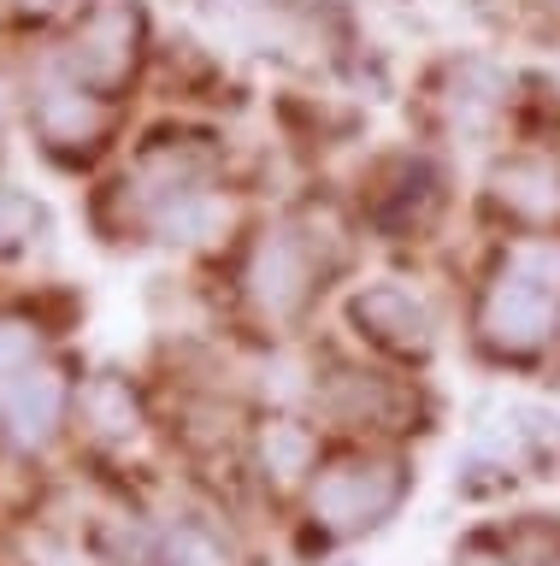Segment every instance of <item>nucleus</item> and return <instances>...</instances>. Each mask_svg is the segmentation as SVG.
<instances>
[{
    "label": "nucleus",
    "instance_id": "nucleus-1",
    "mask_svg": "<svg viewBox=\"0 0 560 566\" xmlns=\"http://www.w3.org/2000/svg\"><path fill=\"white\" fill-rule=\"evenodd\" d=\"M401 495H408V467L395 454H355L313 484V520L330 537H360L390 520Z\"/></svg>",
    "mask_w": 560,
    "mask_h": 566
},
{
    "label": "nucleus",
    "instance_id": "nucleus-2",
    "mask_svg": "<svg viewBox=\"0 0 560 566\" xmlns=\"http://www.w3.org/2000/svg\"><path fill=\"white\" fill-rule=\"evenodd\" d=\"M478 325L489 336V348H501V354H537L560 331V295H549L542 283L519 277V272H501L496 283H489V295H484Z\"/></svg>",
    "mask_w": 560,
    "mask_h": 566
},
{
    "label": "nucleus",
    "instance_id": "nucleus-3",
    "mask_svg": "<svg viewBox=\"0 0 560 566\" xmlns=\"http://www.w3.org/2000/svg\"><path fill=\"white\" fill-rule=\"evenodd\" d=\"M348 318L360 325V336H372V343L395 348V354H431V343H436L431 307L413 290H401V283H372V290H360L348 301Z\"/></svg>",
    "mask_w": 560,
    "mask_h": 566
},
{
    "label": "nucleus",
    "instance_id": "nucleus-4",
    "mask_svg": "<svg viewBox=\"0 0 560 566\" xmlns=\"http://www.w3.org/2000/svg\"><path fill=\"white\" fill-rule=\"evenodd\" d=\"M136 35H142V24H136L130 7H95L83 18V30L72 35V53H65V60H72V77L95 83V88L118 83L136 65Z\"/></svg>",
    "mask_w": 560,
    "mask_h": 566
},
{
    "label": "nucleus",
    "instance_id": "nucleus-5",
    "mask_svg": "<svg viewBox=\"0 0 560 566\" xmlns=\"http://www.w3.org/2000/svg\"><path fill=\"white\" fill-rule=\"evenodd\" d=\"M307 283H313V260L295 230H266L249 260V295L260 313L272 318H289L295 307L307 301Z\"/></svg>",
    "mask_w": 560,
    "mask_h": 566
},
{
    "label": "nucleus",
    "instance_id": "nucleus-6",
    "mask_svg": "<svg viewBox=\"0 0 560 566\" xmlns=\"http://www.w3.org/2000/svg\"><path fill=\"white\" fill-rule=\"evenodd\" d=\"M0 407H7L12 437H19L24 449H42L65 419V378L54 366H24L19 378L0 389Z\"/></svg>",
    "mask_w": 560,
    "mask_h": 566
},
{
    "label": "nucleus",
    "instance_id": "nucleus-7",
    "mask_svg": "<svg viewBox=\"0 0 560 566\" xmlns=\"http://www.w3.org/2000/svg\"><path fill=\"white\" fill-rule=\"evenodd\" d=\"M489 195H496V207H507L514 219L549 230L560 224V166H549V159H501L496 171H489Z\"/></svg>",
    "mask_w": 560,
    "mask_h": 566
},
{
    "label": "nucleus",
    "instance_id": "nucleus-8",
    "mask_svg": "<svg viewBox=\"0 0 560 566\" xmlns=\"http://www.w3.org/2000/svg\"><path fill=\"white\" fill-rule=\"evenodd\" d=\"M436 201H443V177H436V166H425V159H401L395 177L378 189L372 219L383 230H419L436 212Z\"/></svg>",
    "mask_w": 560,
    "mask_h": 566
},
{
    "label": "nucleus",
    "instance_id": "nucleus-9",
    "mask_svg": "<svg viewBox=\"0 0 560 566\" xmlns=\"http://www.w3.org/2000/svg\"><path fill=\"white\" fill-rule=\"evenodd\" d=\"M254 460H260V478H266V484L295 490L313 467H319V437L295 419H272V424H260Z\"/></svg>",
    "mask_w": 560,
    "mask_h": 566
},
{
    "label": "nucleus",
    "instance_id": "nucleus-10",
    "mask_svg": "<svg viewBox=\"0 0 560 566\" xmlns=\"http://www.w3.org/2000/svg\"><path fill=\"white\" fill-rule=\"evenodd\" d=\"M36 124L47 142H65V148H83V142L101 136V124H107V113H101V101L89 95L83 83H47L42 101H36Z\"/></svg>",
    "mask_w": 560,
    "mask_h": 566
},
{
    "label": "nucleus",
    "instance_id": "nucleus-11",
    "mask_svg": "<svg viewBox=\"0 0 560 566\" xmlns=\"http://www.w3.org/2000/svg\"><path fill=\"white\" fill-rule=\"evenodd\" d=\"M325 407L342 424H390L401 413V396L378 378V371H342V378H330Z\"/></svg>",
    "mask_w": 560,
    "mask_h": 566
},
{
    "label": "nucleus",
    "instance_id": "nucleus-12",
    "mask_svg": "<svg viewBox=\"0 0 560 566\" xmlns=\"http://www.w3.org/2000/svg\"><path fill=\"white\" fill-rule=\"evenodd\" d=\"M77 413L95 437H107V442H125V437H136V424H142V407H136L130 384H118V378H89L83 384Z\"/></svg>",
    "mask_w": 560,
    "mask_h": 566
},
{
    "label": "nucleus",
    "instance_id": "nucleus-13",
    "mask_svg": "<svg viewBox=\"0 0 560 566\" xmlns=\"http://www.w3.org/2000/svg\"><path fill=\"white\" fill-rule=\"evenodd\" d=\"M224 224H231V201L213 195V189L166 195V207H160V230H166L171 242H213Z\"/></svg>",
    "mask_w": 560,
    "mask_h": 566
},
{
    "label": "nucleus",
    "instance_id": "nucleus-14",
    "mask_svg": "<svg viewBox=\"0 0 560 566\" xmlns=\"http://www.w3.org/2000/svg\"><path fill=\"white\" fill-rule=\"evenodd\" d=\"M501 95H507V83H501V71L496 65H484V60H466V65H454V95H448V106H454V118H489L501 106Z\"/></svg>",
    "mask_w": 560,
    "mask_h": 566
},
{
    "label": "nucleus",
    "instance_id": "nucleus-15",
    "mask_svg": "<svg viewBox=\"0 0 560 566\" xmlns=\"http://www.w3.org/2000/svg\"><path fill=\"white\" fill-rule=\"evenodd\" d=\"M42 230H47L42 201H30L24 189H0V254H12V248L36 242Z\"/></svg>",
    "mask_w": 560,
    "mask_h": 566
},
{
    "label": "nucleus",
    "instance_id": "nucleus-16",
    "mask_svg": "<svg viewBox=\"0 0 560 566\" xmlns=\"http://www.w3.org/2000/svg\"><path fill=\"white\" fill-rule=\"evenodd\" d=\"M166 566H236L207 525H171L166 531Z\"/></svg>",
    "mask_w": 560,
    "mask_h": 566
},
{
    "label": "nucleus",
    "instance_id": "nucleus-17",
    "mask_svg": "<svg viewBox=\"0 0 560 566\" xmlns=\"http://www.w3.org/2000/svg\"><path fill=\"white\" fill-rule=\"evenodd\" d=\"M24 566H95L89 548L60 537V531H30L24 537Z\"/></svg>",
    "mask_w": 560,
    "mask_h": 566
},
{
    "label": "nucleus",
    "instance_id": "nucleus-18",
    "mask_svg": "<svg viewBox=\"0 0 560 566\" xmlns=\"http://www.w3.org/2000/svg\"><path fill=\"white\" fill-rule=\"evenodd\" d=\"M30 360H36V331L24 318H0V389L19 378Z\"/></svg>",
    "mask_w": 560,
    "mask_h": 566
},
{
    "label": "nucleus",
    "instance_id": "nucleus-19",
    "mask_svg": "<svg viewBox=\"0 0 560 566\" xmlns=\"http://www.w3.org/2000/svg\"><path fill=\"white\" fill-rule=\"evenodd\" d=\"M507 272H519V277L542 283L549 295H560V248H554V242H525V248H514Z\"/></svg>",
    "mask_w": 560,
    "mask_h": 566
},
{
    "label": "nucleus",
    "instance_id": "nucleus-20",
    "mask_svg": "<svg viewBox=\"0 0 560 566\" xmlns=\"http://www.w3.org/2000/svg\"><path fill=\"white\" fill-rule=\"evenodd\" d=\"M461 566H519V560H489V555H461Z\"/></svg>",
    "mask_w": 560,
    "mask_h": 566
},
{
    "label": "nucleus",
    "instance_id": "nucleus-21",
    "mask_svg": "<svg viewBox=\"0 0 560 566\" xmlns=\"http://www.w3.org/2000/svg\"><path fill=\"white\" fill-rule=\"evenodd\" d=\"M30 12H54V7H65V0H24Z\"/></svg>",
    "mask_w": 560,
    "mask_h": 566
},
{
    "label": "nucleus",
    "instance_id": "nucleus-22",
    "mask_svg": "<svg viewBox=\"0 0 560 566\" xmlns=\"http://www.w3.org/2000/svg\"><path fill=\"white\" fill-rule=\"evenodd\" d=\"M0 124H7V95H0Z\"/></svg>",
    "mask_w": 560,
    "mask_h": 566
}]
</instances>
